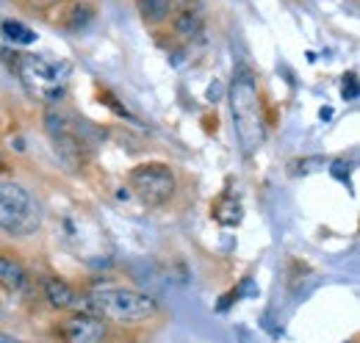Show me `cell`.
Here are the masks:
<instances>
[{"label": "cell", "mask_w": 360, "mask_h": 343, "mask_svg": "<svg viewBox=\"0 0 360 343\" xmlns=\"http://www.w3.org/2000/svg\"><path fill=\"white\" fill-rule=\"evenodd\" d=\"M227 105L233 117V133L238 138V147L244 155H255L266 141V117L255 72L247 64H238L233 70V81L227 89Z\"/></svg>", "instance_id": "cell-1"}, {"label": "cell", "mask_w": 360, "mask_h": 343, "mask_svg": "<svg viewBox=\"0 0 360 343\" xmlns=\"http://www.w3.org/2000/svg\"><path fill=\"white\" fill-rule=\"evenodd\" d=\"M86 307H89V313L100 316L105 324L111 321V324H122V327L153 321L161 313V304L155 297H150L139 288H125V285L94 288L86 297Z\"/></svg>", "instance_id": "cell-2"}, {"label": "cell", "mask_w": 360, "mask_h": 343, "mask_svg": "<svg viewBox=\"0 0 360 343\" xmlns=\"http://www.w3.org/2000/svg\"><path fill=\"white\" fill-rule=\"evenodd\" d=\"M42 230V205L17 180H0V233L8 238H31Z\"/></svg>", "instance_id": "cell-3"}, {"label": "cell", "mask_w": 360, "mask_h": 343, "mask_svg": "<svg viewBox=\"0 0 360 343\" xmlns=\"http://www.w3.org/2000/svg\"><path fill=\"white\" fill-rule=\"evenodd\" d=\"M14 70L20 75L22 86L39 97L47 105H56L64 100L67 94V67L56 64L45 56H34V53H14Z\"/></svg>", "instance_id": "cell-4"}, {"label": "cell", "mask_w": 360, "mask_h": 343, "mask_svg": "<svg viewBox=\"0 0 360 343\" xmlns=\"http://www.w3.org/2000/svg\"><path fill=\"white\" fill-rule=\"evenodd\" d=\"M128 188L136 194V200L144 205V208H167L175 194H178V174L169 164H161V161H147V164H139L128 174Z\"/></svg>", "instance_id": "cell-5"}, {"label": "cell", "mask_w": 360, "mask_h": 343, "mask_svg": "<svg viewBox=\"0 0 360 343\" xmlns=\"http://www.w3.org/2000/svg\"><path fill=\"white\" fill-rule=\"evenodd\" d=\"M105 332H108L105 321L89 310H72L56 327L58 343H100L105 338Z\"/></svg>", "instance_id": "cell-6"}, {"label": "cell", "mask_w": 360, "mask_h": 343, "mask_svg": "<svg viewBox=\"0 0 360 343\" xmlns=\"http://www.w3.org/2000/svg\"><path fill=\"white\" fill-rule=\"evenodd\" d=\"M42 297L45 302L53 307V310H58V313H72V310H78L81 307V297H78V291L70 285V283H64V280H58V277H42Z\"/></svg>", "instance_id": "cell-7"}, {"label": "cell", "mask_w": 360, "mask_h": 343, "mask_svg": "<svg viewBox=\"0 0 360 343\" xmlns=\"http://www.w3.org/2000/svg\"><path fill=\"white\" fill-rule=\"evenodd\" d=\"M134 6L139 11V17H141V22H147L150 28L167 25L178 11L175 0H134Z\"/></svg>", "instance_id": "cell-8"}, {"label": "cell", "mask_w": 360, "mask_h": 343, "mask_svg": "<svg viewBox=\"0 0 360 343\" xmlns=\"http://www.w3.org/2000/svg\"><path fill=\"white\" fill-rule=\"evenodd\" d=\"M169 22H172L175 37L186 39V42H191V39H197L202 34V17H200L197 8H178Z\"/></svg>", "instance_id": "cell-9"}, {"label": "cell", "mask_w": 360, "mask_h": 343, "mask_svg": "<svg viewBox=\"0 0 360 343\" xmlns=\"http://www.w3.org/2000/svg\"><path fill=\"white\" fill-rule=\"evenodd\" d=\"M0 285L8 291H22L28 285V271L20 260L8 255H0Z\"/></svg>", "instance_id": "cell-10"}, {"label": "cell", "mask_w": 360, "mask_h": 343, "mask_svg": "<svg viewBox=\"0 0 360 343\" xmlns=\"http://www.w3.org/2000/svg\"><path fill=\"white\" fill-rule=\"evenodd\" d=\"M91 20H94V3H89V0H75V3L64 11L61 25H64L67 31H72V34H81Z\"/></svg>", "instance_id": "cell-11"}, {"label": "cell", "mask_w": 360, "mask_h": 343, "mask_svg": "<svg viewBox=\"0 0 360 343\" xmlns=\"http://www.w3.org/2000/svg\"><path fill=\"white\" fill-rule=\"evenodd\" d=\"M241 202L236 200V197H230L225 194L217 205H214V219L219 221V224H225V227H236L238 221H241Z\"/></svg>", "instance_id": "cell-12"}, {"label": "cell", "mask_w": 360, "mask_h": 343, "mask_svg": "<svg viewBox=\"0 0 360 343\" xmlns=\"http://www.w3.org/2000/svg\"><path fill=\"white\" fill-rule=\"evenodd\" d=\"M0 34H3L6 42H11V44L37 42V34H34L28 25H22L20 20H6V22H0Z\"/></svg>", "instance_id": "cell-13"}, {"label": "cell", "mask_w": 360, "mask_h": 343, "mask_svg": "<svg viewBox=\"0 0 360 343\" xmlns=\"http://www.w3.org/2000/svg\"><path fill=\"white\" fill-rule=\"evenodd\" d=\"M358 97V78H355V72H349V75H344V100H355Z\"/></svg>", "instance_id": "cell-14"}, {"label": "cell", "mask_w": 360, "mask_h": 343, "mask_svg": "<svg viewBox=\"0 0 360 343\" xmlns=\"http://www.w3.org/2000/svg\"><path fill=\"white\" fill-rule=\"evenodd\" d=\"M0 343H22L17 335H8V332H0Z\"/></svg>", "instance_id": "cell-15"}, {"label": "cell", "mask_w": 360, "mask_h": 343, "mask_svg": "<svg viewBox=\"0 0 360 343\" xmlns=\"http://www.w3.org/2000/svg\"><path fill=\"white\" fill-rule=\"evenodd\" d=\"M6 169H8V164H6V155H3V150H0V177H3Z\"/></svg>", "instance_id": "cell-16"}, {"label": "cell", "mask_w": 360, "mask_h": 343, "mask_svg": "<svg viewBox=\"0 0 360 343\" xmlns=\"http://www.w3.org/2000/svg\"><path fill=\"white\" fill-rule=\"evenodd\" d=\"M34 3H39V6H56V3H61V0H34Z\"/></svg>", "instance_id": "cell-17"}]
</instances>
